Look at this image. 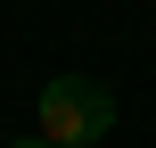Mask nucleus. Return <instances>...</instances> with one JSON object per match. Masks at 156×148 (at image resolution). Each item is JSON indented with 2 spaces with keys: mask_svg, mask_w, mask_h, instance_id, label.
Listing matches in <instances>:
<instances>
[{
  "mask_svg": "<svg viewBox=\"0 0 156 148\" xmlns=\"http://www.w3.org/2000/svg\"><path fill=\"white\" fill-rule=\"evenodd\" d=\"M115 132V99H107V82H90V74H58V82H41V99H33V140L49 148H99Z\"/></svg>",
  "mask_w": 156,
  "mask_h": 148,
  "instance_id": "obj_1",
  "label": "nucleus"
},
{
  "mask_svg": "<svg viewBox=\"0 0 156 148\" xmlns=\"http://www.w3.org/2000/svg\"><path fill=\"white\" fill-rule=\"evenodd\" d=\"M0 148H49V140H0Z\"/></svg>",
  "mask_w": 156,
  "mask_h": 148,
  "instance_id": "obj_2",
  "label": "nucleus"
}]
</instances>
